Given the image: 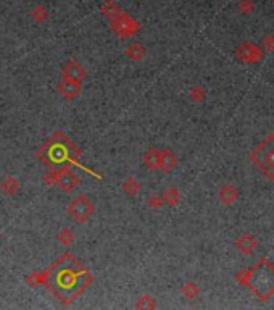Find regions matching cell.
<instances>
[{"instance_id":"cell-1","label":"cell","mask_w":274,"mask_h":310,"mask_svg":"<svg viewBox=\"0 0 274 310\" xmlns=\"http://www.w3.org/2000/svg\"><path fill=\"white\" fill-rule=\"evenodd\" d=\"M92 281V275L70 255H63L55 264L52 272L47 273L48 288L63 304L74 302Z\"/></svg>"},{"instance_id":"cell-2","label":"cell","mask_w":274,"mask_h":310,"mask_svg":"<svg viewBox=\"0 0 274 310\" xmlns=\"http://www.w3.org/2000/svg\"><path fill=\"white\" fill-rule=\"evenodd\" d=\"M37 157L45 167L58 171V170L68 168L74 165V163H79L81 150H78L76 145L63 133H55L37 150Z\"/></svg>"},{"instance_id":"cell-3","label":"cell","mask_w":274,"mask_h":310,"mask_svg":"<svg viewBox=\"0 0 274 310\" xmlns=\"http://www.w3.org/2000/svg\"><path fill=\"white\" fill-rule=\"evenodd\" d=\"M68 214L73 218V222L82 225L92 217L94 205H92V202L87 199V195L82 194V195H78L76 199L71 200V203L68 205Z\"/></svg>"},{"instance_id":"cell-4","label":"cell","mask_w":274,"mask_h":310,"mask_svg":"<svg viewBox=\"0 0 274 310\" xmlns=\"http://www.w3.org/2000/svg\"><path fill=\"white\" fill-rule=\"evenodd\" d=\"M110 26H112L115 34H118L121 39H128L131 36H136L137 31H139V23L126 13H120L116 18L110 20Z\"/></svg>"},{"instance_id":"cell-5","label":"cell","mask_w":274,"mask_h":310,"mask_svg":"<svg viewBox=\"0 0 274 310\" xmlns=\"http://www.w3.org/2000/svg\"><path fill=\"white\" fill-rule=\"evenodd\" d=\"M86 70L82 68V65L74 62V60H68L65 63V67L62 70V78L63 79H68L73 81V83H82L86 79Z\"/></svg>"},{"instance_id":"cell-6","label":"cell","mask_w":274,"mask_h":310,"mask_svg":"<svg viewBox=\"0 0 274 310\" xmlns=\"http://www.w3.org/2000/svg\"><path fill=\"white\" fill-rule=\"evenodd\" d=\"M58 187L63 191V192H71L74 187L79 184V178L76 173H73V171L68 168H63V170H58L57 173V183Z\"/></svg>"},{"instance_id":"cell-7","label":"cell","mask_w":274,"mask_h":310,"mask_svg":"<svg viewBox=\"0 0 274 310\" xmlns=\"http://www.w3.org/2000/svg\"><path fill=\"white\" fill-rule=\"evenodd\" d=\"M57 91L60 92V95L66 100H73L81 94V84L79 83H73L68 79H62L57 86Z\"/></svg>"},{"instance_id":"cell-8","label":"cell","mask_w":274,"mask_h":310,"mask_svg":"<svg viewBox=\"0 0 274 310\" xmlns=\"http://www.w3.org/2000/svg\"><path fill=\"white\" fill-rule=\"evenodd\" d=\"M142 162H144V165H145L148 170H150V171L158 170V168H160V152L156 150V149H148V150L144 153Z\"/></svg>"},{"instance_id":"cell-9","label":"cell","mask_w":274,"mask_h":310,"mask_svg":"<svg viewBox=\"0 0 274 310\" xmlns=\"http://www.w3.org/2000/svg\"><path fill=\"white\" fill-rule=\"evenodd\" d=\"M176 165V157H174V153L171 150H161L160 152V168L163 171H171Z\"/></svg>"},{"instance_id":"cell-10","label":"cell","mask_w":274,"mask_h":310,"mask_svg":"<svg viewBox=\"0 0 274 310\" xmlns=\"http://www.w3.org/2000/svg\"><path fill=\"white\" fill-rule=\"evenodd\" d=\"M126 57H128V59H131L132 62H139L145 57V48L140 44L134 42V44H131L126 48Z\"/></svg>"},{"instance_id":"cell-11","label":"cell","mask_w":274,"mask_h":310,"mask_svg":"<svg viewBox=\"0 0 274 310\" xmlns=\"http://www.w3.org/2000/svg\"><path fill=\"white\" fill-rule=\"evenodd\" d=\"M100 12H102V15L105 16V18H108V20H113V18H116V16H118L121 12H120V7L116 5L113 0H106V2L102 5V8H100Z\"/></svg>"},{"instance_id":"cell-12","label":"cell","mask_w":274,"mask_h":310,"mask_svg":"<svg viewBox=\"0 0 274 310\" xmlns=\"http://www.w3.org/2000/svg\"><path fill=\"white\" fill-rule=\"evenodd\" d=\"M0 187H2V191L8 195H13L16 191H18V187H20V183H18V179L13 178V176H7L2 184H0Z\"/></svg>"},{"instance_id":"cell-13","label":"cell","mask_w":274,"mask_h":310,"mask_svg":"<svg viewBox=\"0 0 274 310\" xmlns=\"http://www.w3.org/2000/svg\"><path fill=\"white\" fill-rule=\"evenodd\" d=\"M123 191L126 192L128 195H136L139 192V183L136 181L134 178H129L123 183Z\"/></svg>"},{"instance_id":"cell-14","label":"cell","mask_w":274,"mask_h":310,"mask_svg":"<svg viewBox=\"0 0 274 310\" xmlns=\"http://www.w3.org/2000/svg\"><path fill=\"white\" fill-rule=\"evenodd\" d=\"M137 308H153L155 307V300L150 297V296H140L137 304H136Z\"/></svg>"},{"instance_id":"cell-15","label":"cell","mask_w":274,"mask_h":310,"mask_svg":"<svg viewBox=\"0 0 274 310\" xmlns=\"http://www.w3.org/2000/svg\"><path fill=\"white\" fill-rule=\"evenodd\" d=\"M163 199H165V202H168L170 205H174V203L179 200V192L176 189H168V191H165Z\"/></svg>"},{"instance_id":"cell-16","label":"cell","mask_w":274,"mask_h":310,"mask_svg":"<svg viewBox=\"0 0 274 310\" xmlns=\"http://www.w3.org/2000/svg\"><path fill=\"white\" fill-rule=\"evenodd\" d=\"M74 239V236L70 230H62L60 234H58V241H60L63 246H68V244H71Z\"/></svg>"},{"instance_id":"cell-17","label":"cell","mask_w":274,"mask_h":310,"mask_svg":"<svg viewBox=\"0 0 274 310\" xmlns=\"http://www.w3.org/2000/svg\"><path fill=\"white\" fill-rule=\"evenodd\" d=\"M32 18L36 21H45L47 20V12L44 7H37L34 12H32Z\"/></svg>"},{"instance_id":"cell-18","label":"cell","mask_w":274,"mask_h":310,"mask_svg":"<svg viewBox=\"0 0 274 310\" xmlns=\"http://www.w3.org/2000/svg\"><path fill=\"white\" fill-rule=\"evenodd\" d=\"M182 292H184V294L189 297V299H192L195 294H197V288H195V284H192V283H187L184 288H182Z\"/></svg>"},{"instance_id":"cell-19","label":"cell","mask_w":274,"mask_h":310,"mask_svg":"<svg viewBox=\"0 0 274 310\" xmlns=\"http://www.w3.org/2000/svg\"><path fill=\"white\" fill-rule=\"evenodd\" d=\"M57 173H58L57 170H50V171H48V173L44 176V183H45L47 186L55 184V183H57Z\"/></svg>"},{"instance_id":"cell-20","label":"cell","mask_w":274,"mask_h":310,"mask_svg":"<svg viewBox=\"0 0 274 310\" xmlns=\"http://www.w3.org/2000/svg\"><path fill=\"white\" fill-rule=\"evenodd\" d=\"M148 205H150L152 209H158V207H161V200L156 197V195H153V197L148 200Z\"/></svg>"}]
</instances>
